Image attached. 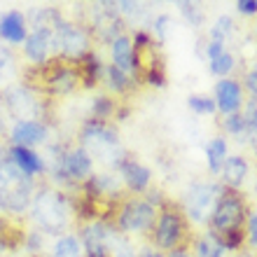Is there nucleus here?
<instances>
[{
    "label": "nucleus",
    "instance_id": "f257e3e1",
    "mask_svg": "<svg viewBox=\"0 0 257 257\" xmlns=\"http://www.w3.org/2000/svg\"><path fill=\"white\" fill-rule=\"evenodd\" d=\"M35 217L45 229H59L66 222V201L54 192H42L35 199Z\"/></svg>",
    "mask_w": 257,
    "mask_h": 257
},
{
    "label": "nucleus",
    "instance_id": "f03ea898",
    "mask_svg": "<svg viewBox=\"0 0 257 257\" xmlns=\"http://www.w3.org/2000/svg\"><path fill=\"white\" fill-rule=\"evenodd\" d=\"M52 42L56 49H61L68 56H82L87 49V35L80 28H73L70 24H56V35Z\"/></svg>",
    "mask_w": 257,
    "mask_h": 257
},
{
    "label": "nucleus",
    "instance_id": "7ed1b4c3",
    "mask_svg": "<svg viewBox=\"0 0 257 257\" xmlns=\"http://www.w3.org/2000/svg\"><path fill=\"white\" fill-rule=\"evenodd\" d=\"M155 220V206L148 201H131L126 203V208L122 210L119 222L126 231H138V229H148Z\"/></svg>",
    "mask_w": 257,
    "mask_h": 257
},
{
    "label": "nucleus",
    "instance_id": "20e7f679",
    "mask_svg": "<svg viewBox=\"0 0 257 257\" xmlns=\"http://www.w3.org/2000/svg\"><path fill=\"white\" fill-rule=\"evenodd\" d=\"M243 220V206L236 196H224L222 201L215 206V213H213V224L222 231H231L236 229Z\"/></svg>",
    "mask_w": 257,
    "mask_h": 257
},
{
    "label": "nucleus",
    "instance_id": "39448f33",
    "mask_svg": "<svg viewBox=\"0 0 257 257\" xmlns=\"http://www.w3.org/2000/svg\"><path fill=\"white\" fill-rule=\"evenodd\" d=\"M217 192L220 190H217L215 185H192L190 194H187V206H190V215L194 220H203V217L208 215Z\"/></svg>",
    "mask_w": 257,
    "mask_h": 257
},
{
    "label": "nucleus",
    "instance_id": "423d86ee",
    "mask_svg": "<svg viewBox=\"0 0 257 257\" xmlns=\"http://www.w3.org/2000/svg\"><path fill=\"white\" fill-rule=\"evenodd\" d=\"M45 136H47V128L42 126L40 122H33V119H19L12 128V141L19 148H28V145L42 143Z\"/></svg>",
    "mask_w": 257,
    "mask_h": 257
},
{
    "label": "nucleus",
    "instance_id": "0eeeda50",
    "mask_svg": "<svg viewBox=\"0 0 257 257\" xmlns=\"http://www.w3.org/2000/svg\"><path fill=\"white\" fill-rule=\"evenodd\" d=\"M183 236V222L176 213H164L157 227V241L162 248H176V243Z\"/></svg>",
    "mask_w": 257,
    "mask_h": 257
},
{
    "label": "nucleus",
    "instance_id": "6e6552de",
    "mask_svg": "<svg viewBox=\"0 0 257 257\" xmlns=\"http://www.w3.org/2000/svg\"><path fill=\"white\" fill-rule=\"evenodd\" d=\"M0 38L12 45L26 42V19L21 12H7L0 19Z\"/></svg>",
    "mask_w": 257,
    "mask_h": 257
},
{
    "label": "nucleus",
    "instance_id": "1a4fd4ad",
    "mask_svg": "<svg viewBox=\"0 0 257 257\" xmlns=\"http://www.w3.org/2000/svg\"><path fill=\"white\" fill-rule=\"evenodd\" d=\"M215 105L227 115H234L238 108H241V89H238L236 82L231 80H222L215 89Z\"/></svg>",
    "mask_w": 257,
    "mask_h": 257
},
{
    "label": "nucleus",
    "instance_id": "9d476101",
    "mask_svg": "<svg viewBox=\"0 0 257 257\" xmlns=\"http://www.w3.org/2000/svg\"><path fill=\"white\" fill-rule=\"evenodd\" d=\"M10 162H12L26 178H31V176H35V173H40L42 171V159L40 157L35 155L33 150L19 148V145H14L12 148V152H10Z\"/></svg>",
    "mask_w": 257,
    "mask_h": 257
},
{
    "label": "nucleus",
    "instance_id": "9b49d317",
    "mask_svg": "<svg viewBox=\"0 0 257 257\" xmlns=\"http://www.w3.org/2000/svg\"><path fill=\"white\" fill-rule=\"evenodd\" d=\"M49 45H52V33H49V28H40V31H33L31 35H26V45H24V47H26L28 59L42 63L45 56H47Z\"/></svg>",
    "mask_w": 257,
    "mask_h": 257
},
{
    "label": "nucleus",
    "instance_id": "f8f14e48",
    "mask_svg": "<svg viewBox=\"0 0 257 257\" xmlns=\"http://www.w3.org/2000/svg\"><path fill=\"white\" fill-rule=\"evenodd\" d=\"M63 173L70 178H87L91 173V159L84 150H73L63 157Z\"/></svg>",
    "mask_w": 257,
    "mask_h": 257
},
{
    "label": "nucleus",
    "instance_id": "ddd939ff",
    "mask_svg": "<svg viewBox=\"0 0 257 257\" xmlns=\"http://www.w3.org/2000/svg\"><path fill=\"white\" fill-rule=\"evenodd\" d=\"M112 59H115L112 66L119 68L122 73H126V70H131V68L136 66L134 63V49H131V40H128V38L119 35V38L112 40Z\"/></svg>",
    "mask_w": 257,
    "mask_h": 257
},
{
    "label": "nucleus",
    "instance_id": "4468645a",
    "mask_svg": "<svg viewBox=\"0 0 257 257\" xmlns=\"http://www.w3.org/2000/svg\"><path fill=\"white\" fill-rule=\"evenodd\" d=\"M108 229L103 224H94L84 231V243H87L89 257H105V241H108Z\"/></svg>",
    "mask_w": 257,
    "mask_h": 257
},
{
    "label": "nucleus",
    "instance_id": "2eb2a0df",
    "mask_svg": "<svg viewBox=\"0 0 257 257\" xmlns=\"http://www.w3.org/2000/svg\"><path fill=\"white\" fill-rule=\"evenodd\" d=\"M245 176H248V164H245L241 157H229V159H224L222 178H224V183L227 185L238 187V185L245 180Z\"/></svg>",
    "mask_w": 257,
    "mask_h": 257
},
{
    "label": "nucleus",
    "instance_id": "dca6fc26",
    "mask_svg": "<svg viewBox=\"0 0 257 257\" xmlns=\"http://www.w3.org/2000/svg\"><path fill=\"white\" fill-rule=\"evenodd\" d=\"M124 178H126L128 187H134V190H145L150 183V171L136 162H126L124 164Z\"/></svg>",
    "mask_w": 257,
    "mask_h": 257
},
{
    "label": "nucleus",
    "instance_id": "f3484780",
    "mask_svg": "<svg viewBox=\"0 0 257 257\" xmlns=\"http://www.w3.org/2000/svg\"><path fill=\"white\" fill-rule=\"evenodd\" d=\"M206 155H208L210 171H220L222 169V164H224V159H227V143H224L222 138L210 141L208 148H206Z\"/></svg>",
    "mask_w": 257,
    "mask_h": 257
},
{
    "label": "nucleus",
    "instance_id": "a211bd4d",
    "mask_svg": "<svg viewBox=\"0 0 257 257\" xmlns=\"http://www.w3.org/2000/svg\"><path fill=\"white\" fill-rule=\"evenodd\" d=\"M222 252H224V245L215 234H208V236L201 238V243H199V257H222Z\"/></svg>",
    "mask_w": 257,
    "mask_h": 257
},
{
    "label": "nucleus",
    "instance_id": "6ab92c4d",
    "mask_svg": "<svg viewBox=\"0 0 257 257\" xmlns=\"http://www.w3.org/2000/svg\"><path fill=\"white\" fill-rule=\"evenodd\" d=\"M54 257H80V243L75 236H63L54 245Z\"/></svg>",
    "mask_w": 257,
    "mask_h": 257
},
{
    "label": "nucleus",
    "instance_id": "aec40b11",
    "mask_svg": "<svg viewBox=\"0 0 257 257\" xmlns=\"http://www.w3.org/2000/svg\"><path fill=\"white\" fill-rule=\"evenodd\" d=\"M231 66H234V59H231V54H227V52H222L220 56H215V59L210 61V70L215 75H227L231 70Z\"/></svg>",
    "mask_w": 257,
    "mask_h": 257
},
{
    "label": "nucleus",
    "instance_id": "412c9836",
    "mask_svg": "<svg viewBox=\"0 0 257 257\" xmlns=\"http://www.w3.org/2000/svg\"><path fill=\"white\" fill-rule=\"evenodd\" d=\"M231 31V19L229 17H220L217 19V24L213 26V31H210V35H213V40L215 42H222L224 40V35Z\"/></svg>",
    "mask_w": 257,
    "mask_h": 257
},
{
    "label": "nucleus",
    "instance_id": "4be33fe9",
    "mask_svg": "<svg viewBox=\"0 0 257 257\" xmlns=\"http://www.w3.org/2000/svg\"><path fill=\"white\" fill-rule=\"evenodd\" d=\"M190 108L196 110V112H213L217 105H215V101H210V98H206V96H192Z\"/></svg>",
    "mask_w": 257,
    "mask_h": 257
},
{
    "label": "nucleus",
    "instance_id": "5701e85b",
    "mask_svg": "<svg viewBox=\"0 0 257 257\" xmlns=\"http://www.w3.org/2000/svg\"><path fill=\"white\" fill-rule=\"evenodd\" d=\"M108 77H110V84H112L117 91H124V89H126L128 80H126V75H124L119 68L110 66V68H108Z\"/></svg>",
    "mask_w": 257,
    "mask_h": 257
},
{
    "label": "nucleus",
    "instance_id": "b1692460",
    "mask_svg": "<svg viewBox=\"0 0 257 257\" xmlns=\"http://www.w3.org/2000/svg\"><path fill=\"white\" fill-rule=\"evenodd\" d=\"M75 84V75L70 73V70H61V73L54 77V87L59 89V91H68V89H73Z\"/></svg>",
    "mask_w": 257,
    "mask_h": 257
},
{
    "label": "nucleus",
    "instance_id": "393cba45",
    "mask_svg": "<svg viewBox=\"0 0 257 257\" xmlns=\"http://www.w3.org/2000/svg\"><path fill=\"white\" fill-rule=\"evenodd\" d=\"M224 126H227V131H231V134H241V131H245V119L241 115H229L227 117V122H224Z\"/></svg>",
    "mask_w": 257,
    "mask_h": 257
},
{
    "label": "nucleus",
    "instance_id": "a878e982",
    "mask_svg": "<svg viewBox=\"0 0 257 257\" xmlns=\"http://www.w3.org/2000/svg\"><path fill=\"white\" fill-rule=\"evenodd\" d=\"M243 119H245V128H248V131H250V128H257V101L248 103Z\"/></svg>",
    "mask_w": 257,
    "mask_h": 257
},
{
    "label": "nucleus",
    "instance_id": "bb28decb",
    "mask_svg": "<svg viewBox=\"0 0 257 257\" xmlns=\"http://www.w3.org/2000/svg\"><path fill=\"white\" fill-rule=\"evenodd\" d=\"M110 108H112V105H110V101L108 98H98V101L94 103V112L98 117H105L110 112Z\"/></svg>",
    "mask_w": 257,
    "mask_h": 257
},
{
    "label": "nucleus",
    "instance_id": "cd10ccee",
    "mask_svg": "<svg viewBox=\"0 0 257 257\" xmlns=\"http://www.w3.org/2000/svg\"><path fill=\"white\" fill-rule=\"evenodd\" d=\"M227 236H224V248H234V245H238V241H241V234H238V229H231V231H224Z\"/></svg>",
    "mask_w": 257,
    "mask_h": 257
},
{
    "label": "nucleus",
    "instance_id": "c85d7f7f",
    "mask_svg": "<svg viewBox=\"0 0 257 257\" xmlns=\"http://www.w3.org/2000/svg\"><path fill=\"white\" fill-rule=\"evenodd\" d=\"M238 10L243 14H255L257 12V0H238Z\"/></svg>",
    "mask_w": 257,
    "mask_h": 257
},
{
    "label": "nucleus",
    "instance_id": "c756f323",
    "mask_svg": "<svg viewBox=\"0 0 257 257\" xmlns=\"http://www.w3.org/2000/svg\"><path fill=\"white\" fill-rule=\"evenodd\" d=\"M183 12L187 14V17H192V21H194V24H199V12H196V5H187V3H183Z\"/></svg>",
    "mask_w": 257,
    "mask_h": 257
},
{
    "label": "nucleus",
    "instance_id": "7c9ffc66",
    "mask_svg": "<svg viewBox=\"0 0 257 257\" xmlns=\"http://www.w3.org/2000/svg\"><path fill=\"white\" fill-rule=\"evenodd\" d=\"M222 54V42H210L208 45V56H210V61H213V59H215V56H220Z\"/></svg>",
    "mask_w": 257,
    "mask_h": 257
},
{
    "label": "nucleus",
    "instance_id": "2f4dec72",
    "mask_svg": "<svg viewBox=\"0 0 257 257\" xmlns=\"http://www.w3.org/2000/svg\"><path fill=\"white\" fill-rule=\"evenodd\" d=\"M245 84H248V89H250L252 94L257 96V73H255V70H252V73L245 77Z\"/></svg>",
    "mask_w": 257,
    "mask_h": 257
},
{
    "label": "nucleus",
    "instance_id": "473e14b6",
    "mask_svg": "<svg viewBox=\"0 0 257 257\" xmlns=\"http://www.w3.org/2000/svg\"><path fill=\"white\" fill-rule=\"evenodd\" d=\"M150 82H152V84H157V87H162V84H164V75L157 73V70H150Z\"/></svg>",
    "mask_w": 257,
    "mask_h": 257
},
{
    "label": "nucleus",
    "instance_id": "72a5a7b5",
    "mask_svg": "<svg viewBox=\"0 0 257 257\" xmlns=\"http://www.w3.org/2000/svg\"><path fill=\"white\" fill-rule=\"evenodd\" d=\"M166 24H169V17H159V19H157V31H159V35L166 33Z\"/></svg>",
    "mask_w": 257,
    "mask_h": 257
},
{
    "label": "nucleus",
    "instance_id": "f704fd0d",
    "mask_svg": "<svg viewBox=\"0 0 257 257\" xmlns=\"http://www.w3.org/2000/svg\"><path fill=\"white\" fill-rule=\"evenodd\" d=\"M250 143H252V148H255V152H257V128H250Z\"/></svg>",
    "mask_w": 257,
    "mask_h": 257
},
{
    "label": "nucleus",
    "instance_id": "c9c22d12",
    "mask_svg": "<svg viewBox=\"0 0 257 257\" xmlns=\"http://www.w3.org/2000/svg\"><path fill=\"white\" fill-rule=\"evenodd\" d=\"M171 257H190V255H187L185 250H173L171 252Z\"/></svg>",
    "mask_w": 257,
    "mask_h": 257
},
{
    "label": "nucleus",
    "instance_id": "e433bc0d",
    "mask_svg": "<svg viewBox=\"0 0 257 257\" xmlns=\"http://www.w3.org/2000/svg\"><path fill=\"white\" fill-rule=\"evenodd\" d=\"M255 229H257V213L250 217V231H255Z\"/></svg>",
    "mask_w": 257,
    "mask_h": 257
},
{
    "label": "nucleus",
    "instance_id": "4c0bfd02",
    "mask_svg": "<svg viewBox=\"0 0 257 257\" xmlns=\"http://www.w3.org/2000/svg\"><path fill=\"white\" fill-rule=\"evenodd\" d=\"M250 238H252V243L257 245V229H255V231H250Z\"/></svg>",
    "mask_w": 257,
    "mask_h": 257
},
{
    "label": "nucleus",
    "instance_id": "58836bf2",
    "mask_svg": "<svg viewBox=\"0 0 257 257\" xmlns=\"http://www.w3.org/2000/svg\"><path fill=\"white\" fill-rule=\"evenodd\" d=\"M143 257H162V255H157V252H145Z\"/></svg>",
    "mask_w": 257,
    "mask_h": 257
},
{
    "label": "nucleus",
    "instance_id": "ea45409f",
    "mask_svg": "<svg viewBox=\"0 0 257 257\" xmlns=\"http://www.w3.org/2000/svg\"><path fill=\"white\" fill-rule=\"evenodd\" d=\"M0 169H3V162H0Z\"/></svg>",
    "mask_w": 257,
    "mask_h": 257
},
{
    "label": "nucleus",
    "instance_id": "a19ab883",
    "mask_svg": "<svg viewBox=\"0 0 257 257\" xmlns=\"http://www.w3.org/2000/svg\"><path fill=\"white\" fill-rule=\"evenodd\" d=\"M255 73H257V70H255Z\"/></svg>",
    "mask_w": 257,
    "mask_h": 257
}]
</instances>
